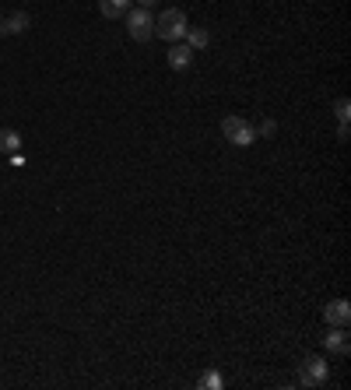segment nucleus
I'll use <instances>...</instances> for the list:
<instances>
[{"mask_svg":"<svg viewBox=\"0 0 351 390\" xmlns=\"http://www.w3.org/2000/svg\"><path fill=\"white\" fill-rule=\"evenodd\" d=\"M334 116H337V120H348V116H351V102H348V99H337V102H334Z\"/></svg>","mask_w":351,"mask_h":390,"instance_id":"obj_13","label":"nucleus"},{"mask_svg":"<svg viewBox=\"0 0 351 390\" xmlns=\"http://www.w3.org/2000/svg\"><path fill=\"white\" fill-rule=\"evenodd\" d=\"M0 151H7V155L21 151V134L11 127H0Z\"/></svg>","mask_w":351,"mask_h":390,"instance_id":"obj_11","label":"nucleus"},{"mask_svg":"<svg viewBox=\"0 0 351 390\" xmlns=\"http://www.w3.org/2000/svg\"><path fill=\"white\" fill-rule=\"evenodd\" d=\"M323 320H327L330 327H348L351 324V303L348 299H334V303H327Z\"/></svg>","mask_w":351,"mask_h":390,"instance_id":"obj_5","label":"nucleus"},{"mask_svg":"<svg viewBox=\"0 0 351 390\" xmlns=\"http://www.w3.org/2000/svg\"><path fill=\"white\" fill-rule=\"evenodd\" d=\"M351 137V127H348V120H341V127H337V141H348Z\"/></svg>","mask_w":351,"mask_h":390,"instance_id":"obj_15","label":"nucleus"},{"mask_svg":"<svg viewBox=\"0 0 351 390\" xmlns=\"http://www.w3.org/2000/svg\"><path fill=\"white\" fill-rule=\"evenodd\" d=\"M133 0H98V11H102V18H123L127 11H131Z\"/></svg>","mask_w":351,"mask_h":390,"instance_id":"obj_9","label":"nucleus"},{"mask_svg":"<svg viewBox=\"0 0 351 390\" xmlns=\"http://www.w3.org/2000/svg\"><path fill=\"white\" fill-rule=\"evenodd\" d=\"M299 373H306L316 387H323V384H327V376H330V362H327L323 355H306V359H302V366H299Z\"/></svg>","mask_w":351,"mask_h":390,"instance_id":"obj_4","label":"nucleus"},{"mask_svg":"<svg viewBox=\"0 0 351 390\" xmlns=\"http://www.w3.org/2000/svg\"><path fill=\"white\" fill-rule=\"evenodd\" d=\"M299 387H306V390H316V384H312V380H309L306 373H299Z\"/></svg>","mask_w":351,"mask_h":390,"instance_id":"obj_16","label":"nucleus"},{"mask_svg":"<svg viewBox=\"0 0 351 390\" xmlns=\"http://www.w3.org/2000/svg\"><path fill=\"white\" fill-rule=\"evenodd\" d=\"M0 21H4V14H0Z\"/></svg>","mask_w":351,"mask_h":390,"instance_id":"obj_18","label":"nucleus"},{"mask_svg":"<svg viewBox=\"0 0 351 390\" xmlns=\"http://www.w3.org/2000/svg\"><path fill=\"white\" fill-rule=\"evenodd\" d=\"M183 39H186V46L197 53V49H208V43H211V32L197 25V29H186V36H183Z\"/></svg>","mask_w":351,"mask_h":390,"instance_id":"obj_10","label":"nucleus"},{"mask_svg":"<svg viewBox=\"0 0 351 390\" xmlns=\"http://www.w3.org/2000/svg\"><path fill=\"white\" fill-rule=\"evenodd\" d=\"M29 25H32V18L25 11H14L11 18L0 21V36H21V32H29Z\"/></svg>","mask_w":351,"mask_h":390,"instance_id":"obj_7","label":"nucleus"},{"mask_svg":"<svg viewBox=\"0 0 351 390\" xmlns=\"http://www.w3.org/2000/svg\"><path fill=\"white\" fill-rule=\"evenodd\" d=\"M274 130H278V124H274V120H263L260 127H257V134H260V137H270Z\"/></svg>","mask_w":351,"mask_h":390,"instance_id":"obj_14","label":"nucleus"},{"mask_svg":"<svg viewBox=\"0 0 351 390\" xmlns=\"http://www.w3.org/2000/svg\"><path fill=\"white\" fill-rule=\"evenodd\" d=\"M221 134H225V141L235 144V148H250V144L257 141V130L250 127L243 116H225V120H221Z\"/></svg>","mask_w":351,"mask_h":390,"instance_id":"obj_3","label":"nucleus"},{"mask_svg":"<svg viewBox=\"0 0 351 390\" xmlns=\"http://www.w3.org/2000/svg\"><path fill=\"white\" fill-rule=\"evenodd\" d=\"M186 29H190V21L179 7H169V11H162V18H155V36H162L166 43H183Z\"/></svg>","mask_w":351,"mask_h":390,"instance_id":"obj_1","label":"nucleus"},{"mask_svg":"<svg viewBox=\"0 0 351 390\" xmlns=\"http://www.w3.org/2000/svg\"><path fill=\"white\" fill-rule=\"evenodd\" d=\"M166 60H169V67H173V71H186V67L193 64V49H190L186 43H173V49H169V56H166Z\"/></svg>","mask_w":351,"mask_h":390,"instance_id":"obj_8","label":"nucleus"},{"mask_svg":"<svg viewBox=\"0 0 351 390\" xmlns=\"http://www.w3.org/2000/svg\"><path fill=\"white\" fill-rule=\"evenodd\" d=\"M200 387L204 390H221L225 387V376H221V373H204V376H200Z\"/></svg>","mask_w":351,"mask_h":390,"instance_id":"obj_12","label":"nucleus"},{"mask_svg":"<svg viewBox=\"0 0 351 390\" xmlns=\"http://www.w3.org/2000/svg\"><path fill=\"white\" fill-rule=\"evenodd\" d=\"M127 18V32H131L133 43H148V39H155V14L148 11V7H133L123 14Z\"/></svg>","mask_w":351,"mask_h":390,"instance_id":"obj_2","label":"nucleus"},{"mask_svg":"<svg viewBox=\"0 0 351 390\" xmlns=\"http://www.w3.org/2000/svg\"><path fill=\"white\" fill-rule=\"evenodd\" d=\"M137 4H141V7H148V11H151V7H155V4H158V0H137Z\"/></svg>","mask_w":351,"mask_h":390,"instance_id":"obj_17","label":"nucleus"},{"mask_svg":"<svg viewBox=\"0 0 351 390\" xmlns=\"http://www.w3.org/2000/svg\"><path fill=\"white\" fill-rule=\"evenodd\" d=\"M323 348H327L330 355H348V351H351L348 331H345V327H330V331H327V338H323Z\"/></svg>","mask_w":351,"mask_h":390,"instance_id":"obj_6","label":"nucleus"}]
</instances>
